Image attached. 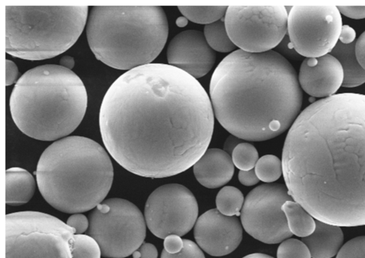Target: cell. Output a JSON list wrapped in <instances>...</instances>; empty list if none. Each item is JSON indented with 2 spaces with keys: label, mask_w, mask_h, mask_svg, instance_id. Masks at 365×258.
<instances>
[{
  "label": "cell",
  "mask_w": 365,
  "mask_h": 258,
  "mask_svg": "<svg viewBox=\"0 0 365 258\" xmlns=\"http://www.w3.org/2000/svg\"><path fill=\"white\" fill-rule=\"evenodd\" d=\"M239 143H240V138L234 135L230 136L225 143L224 150L229 155L232 154L233 150Z\"/></svg>",
  "instance_id": "f35d334b"
},
{
  "label": "cell",
  "mask_w": 365,
  "mask_h": 258,
  "mask_svg": "<svg viewBox=\"0 0 365 258\" xmlns=\"http://www.w3.org/2000/svg\"><path fill=\"white\" fill-rule=\"evenodd\" d=\"M75 230L43 212L6 215V258H72Z\"/></svg>",
  "instance_id": "ba28073f"
},
{
  "label": "cell",
  "mask_w": 365,
  "mask_h": 258,
  "mask_svg": "<svg viewBox=\"0 0 365 258\" xmlns=\"http://www.w3.org/2000/svg\"><path fill=\"white\" fill-rule=\"evenodd\" d=\"M146 225L157 237L183 236L193 227L198 205L192 192L180 184L156 188L148 197L144 211Z\"/></svg>",
  "instance_id": "4fadbf2b"
},
{
  "label": "cell",
  "mask_w": 365,
  "mask_h": 258,
  "mask_svg": "<svg viewBox=\"0 0 365 258\" xmlns=\"http://www.w3.org/2000/svg\"><path fill=\"white\" fill-rule=\"evenodd\" d=\"M88 97L81 79L60 65H42L24 73L10 96L11 117L27 136L43 141L68 135L81 123Z\"/></svg>",
  "instance_id": "5b68a950"
},
{
  "label": "cell",
  "mask_w": 365,
  "mask_h": 258,
  "mask_svg": "<svg viewBox=\"0 0 365 258\" xmlns=\"http://www.w3.org/2000/svg\"><path fill=\"white\" fill-rule=\"evenodd\" d=\"M167 58L169 65L197 78L211 70L216 55L204 33L192 29L183 31L172 38L167 49Z\"/></svg>",
  "instance_id": "9a60e30c"
},
{
  "label": "cell",
  "mask_w": 365,
  "mask_h": 258,
  "mask_svg": "<svg viewBox=\"0 0 365 258\" xmlns=\"http://www.w3.org/2000/svg\"><path fill=\"white\" fill-rule=\"evenodd\" d=\"M288 12L283 6H231L225 15L229 37L250 53L271 51L287 31Z\"/></svg>",
  "instance_id": "30bf717a"
},
{
  "label": "cell",
  "mask_w": 365,
  "mask_h": 258,
  "mask_svg": "<svg viewBox=\"0 0 365 258\" xmlns=\"http://www.w3.org/2000/svg\"><path fill=\"white\" fill-rule=\"evenodd\" d=\"M243 204L244 197L242 192L233 186L222 187L216 197L217 209L226 216L240 215Z\"/></svg>",
  "instance_id": "7402d4cb"
},
{
  "label": "cell",
  "mask_w": 365,
  "mask_h": 258,
  "mask_svg": "<svg viewBox=\"0 0 365 258\" xmlns=\"http://www.w3.org/2000/svg\"><path fill=\"white\" fill-rule=\"evenodd\" d=\"M355 39L354 29L348 25H343L339 41L343 43H351L356 41Z\"/></svg>",
  "instance_id": "8d00e7d4"
},
{
  "label": "cell",
  "mask_w": 365,
  "mask_h": 258,
  "mask_svg": "<svg viewBox=\"0 0 365 258\" xmlns=\"http://www.w3.org/2000/svg\"><path fill=\"white\" fill-rule=\"evenodd\" d=\"M298 81L309 96L327 98L334 95L344 82V71L339 61L330 53L307 58L301 64Z\"/></svg>",
  "instance_id": "2e32d148"
},
{
  "label": "cell",
  "mask_w": 365,
  "mask_h": 258,
  "mask_svg": "<svg viewBox=\"0 0 365 258\" xmlns=\"http://www.w3.org/2000/svg\"><path fill=\"white\" fill-rule=\"evenodd\" d=\"M242 258H274L272 256L268 254H262V253H253L248 255L245 256Z\"/></svg>",
  "instance_id": "60d3db41"
},
{
  "label": "cell",
  "mask_w": 365,
  "mask_h": 258,
  "mask_svg": "<svg viewBox=\"0 0 365 258\" xmlns=\"http://www.w3.org/2000/svg\"><path fill=\"white\" fill-rule=\"evenodd\" d=\"M103 142L128 171L145 177L178 175L207 150L214 129L211 100L186 72L164 63L120 76L100 108Z\"/></svg>",
  "instance_id": "6da1fadb"
},
{
  "label": "cell",
  "mask_w": 365,
  "mask_h": 258,
  "mask_svg": "<svg viewBox=\"0 0 365 258\" xmlns=\"http://www.w3.org/2000/svg\"><path fill=\"white\" fill-rule=\"evenodd\" d=\"M255 171L259 180L264 182H274L282 175V161L273 155H264L257 160Z\"/></svg>",
  "instance_id": "d4e9b609"
},
{
  "label": "cell",
  "mask_w": 365,
  "mask_h": 258,
  "mask_svg": "<svg viewBox=\"0 0 365 258\" xmlns=\"http://www.w3.org/2000/svg\"><path fill=\"white\" fill-rule=\"evenodd\" d=\"M132 254L133 258H140V253L138 249L135 250Z\"/></svg>",
  "instance_id": "b9f144b4"
},
{
  "label": "cell",
  "mask_w": 365,
  "mask_h": 258,
  "mask_svg": "<svg viewBox=\"0 0 365 258\" xmlns=\"http://www.w3.org/2000/svg\"><path fill=\"white\" fill-rule=\"evenodd\" d=\"M36 175L45 200L61 212L75 214L103 202L113 183V167L99 143L74 135L55 141L43 152Z\"/></svg>",
  "instance_id": "277c9868"
},
{
  "label": "cell",
  "mask_w": 365,
  "mask_h": 258,
  "mask_svg": "<svg viewBox=\"0 0 365 258\" xmlns=\"http://www.w3.org/2000/svg\"><path fill=\"white\" fill-rule=\"evenodd\" d=\"M227 6H178L182 14L190 21L200 24H210L220 20L226 13Z\"/></svg>",
  "instance_id": "cb8c5ba5"
},
{
  "label": "cell",
  "mask_w": 365,
  "mask_h": 258,
  "mask_svg": "<svg viewBox=\"0 0 365 258\" xmlns=\"http://www.w3.org/2000/svg\"><path fill=\"white\" fill-rule=\"evenodd\" d=\"M342 26L335 6H294L288 12L289 41L297 53L307 58L331 53L339 41Z\"/></svg>",
  "instance_id": "8fae6325"
},
{
  "label": "cell",
  "mask_w": 365,
  "mask_h": 258,
  "mask_svg": "<svg viewBox=\"0 0 365 258\" xmlns=\"http://www.w3.org/2000/svg\"><path fill=\"white\" fill-rule=\"evenodd\" d=\"M88 11L86 5L5 6L6 53L31 61L61 54L83 32Z\"/></svg>",
  "instance_id": "52a82bcc"
},
{
  "label": "cell",
  "mask_w": 365,
  "mask_h": 258,
  "mask_svg": "<svg viewBox=\"0 0 365 258\" xmlns=\"http://www.w3.org/2000/svg\"><path fill=\"white\" fill-rule=\"evenodd\" d=\"M232 160L234 165L240 170H250L259 160L258 153L252 144L240 143L233 150Z\"/></svg>",
  "instance_id": "4316f807"
},
{
  "label": "cell",
  "mask_w": 365,
  "mask_h": 258,
  "mask_svg": "<svg viewBox=\"0 0 365 258\" xmlns=\"http://www.w3.org/2000/svg\"><path fill=\"white\" fill-rule=\"evenodd\" d=\"M355 53L359 64L365 70V31L356 41Z\"/></svg>",
  "instance_id": "836d02e7"
},
{
  "label": "cell",
  "mask_w": 365,
  "mask_h": 258,
  "mask_svg": "<svg viewBox=\"0 0 365 258\" xmlns=\"http://www.w3.org/2000/svg\"><path fill=\"white\" fill-rule=\"evenodd\" d=\"M87 20V39L93 53L119 70L151 63L168 35L166 15L158 6H93Z\"/></svg>",
  "instance_id": "8992f818"
},
{
  "label": "cell",
  "mask_w": 365,
  "mask_h": 258,
  "mask_svg": "<svg viewBox=\"0 0 365 258\" xmlns=\"http://www.w3.org/2000/svg\"><path fill=\"white\" fill-rule=\"evenodd\" d=\"M160 258H205L201 249L194 242L184 239L182 250L175 254H170L165 249L162 251Z\"/></svg>",
  "instance_id": "f546056e"
},
{
  "label": "cell",
  "mask_w": 365,
  "mask_h": 258,
  "mask_svg": "<svg viewBox=\"0 0 365 258\" xmlns=\"http://www.w3.org/2000/svg\"><path fill=\"white\" fill-rule=\"evenodd\" d=\"M230 155L223 150L210 148L193 165L195 178L202 186L217 188L227 183L234 174Z\"/></svg>",
  "instance_id": "e0dca14e"
},
{
  "label": "cell",
  "mask_w": 365,
  "mask_h": 258,
  "mask_svg": "<svg viewBox=\"0 0 365 258\" xmlns=\"http://www.w3.org/2000/svg\"><path fill=\"white\" fill-rule=\"evenodd\" d=\"M302 241L307 246L312 258H331L341 249L344 234L339 226L316 220L313 233Z\"/></svg>",
  "instance_id": "ac0fdd59"
},
{
  "label": "cell",
  "mask_w": 365,
  "mask_h": 258,
  "mask_svg": "<svg viewBox=\"0 0 365 258\" xmlns=\"http://www.w3.org/2000/svg\"><path fill=\"white\" fill-rule=\"evenodd\" d=\"M140 258H158V250L155 245L148 242H143L138 248Z\"/></svg>",
  "instance_id": "74e56055"
},
{
  "label": "cell",
  "mask_w": 365,
  "mask_h": 258,
  "mask_svg": "<svg viewBox=\"0 0 365 258\" xmlns=\"http://www.w3.org/2000/svg\"><path fill=\"white\" fill-rule=\"evenodd\" d=\"M164 249L170 254L180 252L183 247V239L177 234H170L164 239Z\"/></svg>",
  "instance_id": "1f68e13d"
},
{
  "label": "cell",
  "mask_w": 365,
  "mask_h": 258,
  "mask_svg": "<svg viewBox=\"0 0 365 258\" xmlns=\"http://www.w3.org/2000/svg\"><path fill=\"white\" fill-rule=\"evenodd\" d=\"M204 36L209 46L217 51L230 52L236 46L228 36L224 21L219 20L206 25Z\"/></svg>",
  "instance_id": "603a6c76"
},
{
  "label": "cell",
  "mask_w": 365,
  "mask_h": 258,
  "mask_svg": "<svg viewBox=\"0 0 365 258\" xmlns=\"http://www.w3.org/2000/svg\"><path fill=\"white\" fill-rule=\"evenodd\" d=\"M210 96L215 115L232 135L263 141L284 133L299 114L302 92L291 63L274 51L236 50L217 65Z\"/></svg>",
  "instance_id": "3957f363"
},
{
  "label": "cell",
  "mask_w": 365,
  "mask_h": 258,
  "mask_svg": "<svg viewBox=\"0 0 365 258\" xmlns=\"http://www.w3.org/2000/svg\"><path fill=\"white\" fill-rule=\"evenodd\" d=\"M288 192L317 220L365 225V95L343 93L305 108L282 155Z\"/></svg>",
  "instance_id": "7a4b0ae2"
},
{
  "label": "cell",
  "mask_w": 365,
  "mask_h": 258,
  "mask_svg": "<svg viewBox=\"0 0 365 258\" xmlns=\"http://www.w3.org/2000/svg\"><path fill=\"white\" fill-rule=\"evenodd\" d=\"M72 258H101L98 243L90 235L75 234L71 244Z\"/></svg>",
  "instance_id": "484cf974"
},
{
  "label": "cell",
  "mask_w": 365,
  "mask_h": 258,
  "mask_svg": "<svg viewBox=\"0 0 365 258\" xmlns=\"http://www.w3.org/2000/svg\"><path fill=\"white\" fill-rule=\"evenodd\" d=\"M292 199L282 184H263L254 188L246 196L240 214L245 230L266 244L279 243L290 237L292 233L282 207Z\"/></svg>",
  "instance_id": "7c38bea8"
},
{
  "label": "cell",
  "mask_w": 365,
  "mask_h": 258,
  "mask_svg": "<svg viewBox=\"0 0 365 258\" xmlns=\"http://www.w3.org/2000/svg\"><path fill=\"white\" fill-rule=\"evenodd\" d=\"M36 182L32 175L21 167L6 171V203L18 206L28 202L33 197Z\"/></svg>",
  "instance_id": "d6986e66"
},
{
  "label": "cell",
  "mask_w": 365,
  "mask_h": 258,
  "mask_svg": "<svg viewBox=\"0 0 365 258\" xmlns=\"http://www.w3.org/2000/svg\"><path fill=\"white\" fill-rule=\"evenodd\" d=\"M277 258H312L307 246L297 239H287L278 247Z\"/></svg>",
  "instance_id": "83f0119b"
},
{
  "label": "cell",
  "mask_w": 365,
  "mask_h": 258,
  "mask_svg": "<svg viewBox=\"0 0 365 258\" xmlns=\"http://www.w3.org/2000/svg\"><path fill=\"white\" fill-rule=\"evenodd\" d=\"M238 178L240 182L245 186L254 185L259 180L254 169L247 171L240 170L238 174Z\"/></svg>",
  "instance_id": "d590c367"
},
{
  "label": "cell",
  "mask_w": 365,
  "mask_h": 258,
  "mask_svg": "<svg viewBox=\"0 0 365 258\" xmlns=\"http://www.w3.org/2000/svg\"><path fill=\"white\" fill-rule=\"evenodd\" d=\"M336 258H365V236L356 237L346 242Z\"/></svg>",
  "instance_id": "f1b7e54d"
},
{
  "label": "cell",
  "mask_w": 365,
  "mask_h": 258,
  "mask_svg": "<svg viewBox=\"0 0 365 258\" xmlns=\"http://www.w3.org/2000/svg\"><path fill=\"white\" fill-rule=\"evenodd\" d=\"M19 71L15 63L11 60H6V86L14 83L17 80ZM17 82V81H16Z\"/></svg>",
  "instance_id": "e575fe53"
},
{
  "label": "cell",
  "mask_w": 365,
  "mask_h": 258,
  "mask_svg": "<svg viewBox=\"0 0 365 258\" xmlns=\"http://www.w3.org/2000/svg\"><path fill=\"white\" fill-rule=\"evenodd\" d=\"M66 224L75 230L76 234H81L88 227L89 221L84 215L75 213L68 218Z\"/></svg>",
  "instance_id": "4dcf8cb0"
},
{
  "label": "cell",
  "mask_w": 365,
  "mask_h": 258,
  "mask_svg": "<svg viewBox=\"0 0 365 258\" xmlns=\"http://www.w3.org/2000/svg\"><path fill=\"white\" fill-rule=\"evenodd\" d=\"M282 208L292 234L303 238L313 233L316 227V220L301 205L294 200H288Z\"/></svg>",
  "instance_id": "44dd1931"
},
{
  "label": "cell",
  "mask_w": 365,
  "mask_h": 258,
  "mask_svg": "<svg viewBox=\"0 0 365 258\" xmlns=\"http://www.w3.org/2000/svg\"><path fill=\"white\" fill-rule=\"evenodd\" d=\"M355 43L356 41L343 43L339 41L330 53L342 66L344 71L342 86L346 88L356 87L365 83V70L356 58Z\"/></svg>",
  "instance_id": "ffe728a7"
},
{
  "label": "cell",
  "mask_w": 365,
  "mask_h": 258,
  "mask_svg": "<svg viewBox=\"0 0 365 258\" xmlns=\"http://www.w3.org/2000/svg\"><path fill=\"white\" fill-rule=\"evenodd\" d=\"M194 237L198 246L211 256L221 257L232 252L242 239L238 219L226 216L217 209L200 215L195 225Z\"/></svg>",
  "instance_id": "5bb4252c"
},
{
  "label": "cell",
  "mask_w": 365,
  "mask_h": 258,
  "mask_svg": "<svg viewBox=\"0 0 365 258\" xmlns=\"http://www.w3.org/2000/svg\"><path fill=\"white\" fill-rule=\"evenodd\" d=\"M340 14L354 19H365V6H337Z\"/></svg>",
  "instance_id": "d6a6232c"
},
{
  "label": "cell",
  "mask_w": 365,
  "mask_h": 258,
  "mask_svg": "<svg viewBox=\"0 0 365 258\" xmlns=\"http://www.w3.org/2000/svg\"><path fill=\"white\" fill-rule=\"evenodd\" d=\"M60 66L71 70L74 66L75 61L73 58L69 56H64L60 60Z\"/></svg>",
  "instance_id": "ab89813d"
},
{
  "label": "cell",
  "mask_w": 365,
  "mask_h": 258,
  "mask_svg": "<svg viewBox=\"0 0 365 258\" xmlns=\"http://www.w3.org/2000/svg\"><path fill=\"white\" fill-rule=\"evenodd\" d=\"M88 234L98 243L103 257L124 258L143 243L145 221L131 202L110 198L98 205L90 214Z\"/></svg>",
  "instance_id": "9c48e42d"
}]
</instances>
